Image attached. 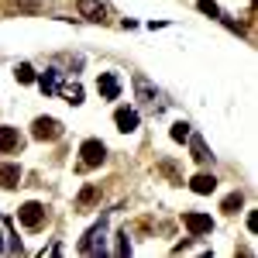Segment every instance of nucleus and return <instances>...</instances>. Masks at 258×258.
<instances>
[{"label":"nucleus","mask_w":258,"mask_h":258,"mask_svg":"<svg viewBox=\"0 0 258 258\" xmlns=\"http://www.w3.org/2000/svg\"><path fill=\"white\" fill-rule=\"evenodd\" d=\"M18 217H21V224L28 227V231H38L41 224H45V207L41 203H24L18 210Z\"/></svg>","instance_id":"1"},{"label":"nucleus","mask_w":258,"mask_h":258,"mask_svg":"<svg viewBox=\"0 0 258 258\" xmlns=\"http://www.w3.org/2000/svg\"><path fill=\"white\" fill-rule=\"evenodd\" d=\"M80 155H83V169H93V165H100V162H103V155H107V148H103V141L90 138V141H83Z\"/></svg>","instance_id":"2"},{"label":"nucleus","mask_w":258,"mask_h":258,"mask_svg":"<svg viewBox=\"0 0 258 258\" xmlns=\"http://www.w3.org/2000/svg\"><path fill=\"white\" fill-rule=\"evenodd\" d=\"M35 138H38V141L62 138V124L55 117H38V120H35Z\"/></svg>","instance_id":"3"},{"label":"nucleus","mask_w":258,"mask_h":258,"mask_svg":"<svg viewBox=\"0 0 258 258\" xmlns=\"http://www.w3.org/2000/svg\"><path fill=\"white\" fill-rule=\"evenodd\" d=\"M182 224H186V231L200 238V234H210L214 231V220L207 217V214H182Z\"/></svg>","instance_id":"4"},{"label":"nucleus","mask_w":258,"mask_h":258,"mask_svg":"<svg viewBox=\"0 0 258 258\" xmlns=\"http://www.w3.org/2000/svg\"><path fill=\"white\" fill-rule=\"evenodd\" d=\"M21 148V135L18 127H0V155H11Z\"/></svg>","instance_id":"5"},{"label":"nucleus","mask_w":258,"mask_h":258,"mask_svg":"<svg viewBox=\"0 0 258 258\" xmlns=\"http://www.w3.org/2000/svg\"><path fill=\"white\" fill-rule=\"evenodd\" d=\"M97 90H100V93H103L107 100H117V93H120V83H117V76H114V73H100Z\"/></svg>","instance_id":"6"},{"label":"nucleus","mask_w":258,"mask_h":258,"mask_svg":"<svg viewBox=\"0 0 258 258\" xmlns=\"http://www.w3.org/2000/svg\"><path fill=\"white\" fill-rule=\"evenodd\" d=\"M103 234H107V227H103V224H97V227H93V231L80 241V251H83V255H90V251H97V244L103 248Z\"/></svg>","instance_id":"7"},{"label":"nucleus","mask_w":258,"mask_h":258,"mask_svg":"<svg viewBox=\"0 0 258 258\" xmlns=\"http://www.w3.org/2000/svg\"><path fill=\"white\" fill-rule=\"evenodd\" d=\"M189 189H193V193H200V197H207V193H214V189H217V179L207 176V172H200V176L189 182Z\"/></svg>","instance_id":"8"},{"label":"nucleus","mask_w":258,"mask_h":258,"mask_svg":"<svg viewBox=\"0 0 258 258\" xmlns=\"http://www.w3.org/2000/svg\"><path fill=\"white\" fill-rule=\"evenodd\" d=\"M114 120H117V131H135L138 127V114L127 110V107H120L117 114H114Z\"/></svg>","instance_id":"9"},{"label":"nucleus","mask_w":258,"mask_h":258,"mask_svg":"<svg viewBox=\"0 0 258 258\" xmlns=\"http://www.w3.org/2000/svg\"><path fill=\"white\" fill-rule=\"evenodd\" d=\"M80 14L90 21H103V4L100 0H80Z\"/></svg>","instance_id":"10"},{"label":"nucleus","mask_w":258,"mask_h":258,"mask_svg":"<svg viewBox=\"0 0 258 258\" xmlns=\"http://www.w3.org/2000/svg\"><path fill=\"white\" fill-rule=\"evenodd\" d=\"M18 182H21L18 165H0V186H18Z\"/></svg>","instance_id":"11"},{"label":"nucleus","mask_w":258,"mask_h":258,"mask_svg":"<svg viewBox=\"0 0 258 258\" xmlns=\"http://www.w3.org/2000/svg\"><path fill=\"white\" fill-rule=\"evenodd\" d=\"M62 97L69 100V103H80V100H83V86H80V83H69V86H62Z\"/></svg>","instance_id":"12"},{"label":"nucleus","mask_w":258,"mask_h":258,"mask_svg":"<svg viewBox=\"0 0 258 258\" xmlns=\"http://www.w3.org/2000/svg\"><path fill=\"white\" fill-rule=\"evenodd\" d=\"M193 159L197 162H207L210 155H207V145H203V138H193Z\"/></svg>","instance_id":"13"},{"label":"nucleus","mask_w":258,"mask_h":258,"mask_svg":"<svg viewBox=\"0 0 258 258\" xmlns=\"http://www.w3.org/2000/svg\"><path fill=\"white\" fill-rule=\"evenodd\" d=\"M172 138H176V141H186V138H189V124H182V120H179V124H172Z\"/></svg>","instance_id":"14"},{"label":"nucleus","mask_w":258,"mask_h":258,"mask_svg":"<svg viewBox=\"0 0 258 258\" xmlns=\"http://www.w3.org/2000/svg\"><path fill=\"white\" fill-rule=\"evenodd\" d=\"M238 207H241V193H231V197L224 200V210L227 214H238Z\"/></svg>","instance_id":"15"},{"label":"nucleus","mask_w":258,"mask_h":258,"mask_svg":"<svg viewBox=\"0 0 258 258\" xmlns=\"http://www.w3.org/2000/svg\"><path fill=\"white\" fill-rule=\"evenodd\" d=\"M97 197H100V189H93V186H90V189H86V193L80 197V210H86V207H90V203H93Z\"/></svg>","instance_id":"16"},{"label":"nucleus","mask_w":258,"mask_h":258,"mask_svg":"<svg viewBox=\"0 0 258 258\" xmlns=\"http://www.w3.org/2000/svg\"><path fill=\"white\" fill-rule=\"evenodd\" d=\"M21 83H35V73H31V66H18V73H14Z\"/></svg>","instance_id":"17"},{"label":"nucleus","mask_w":258,"mask_h":258,"mask_svg":"<svg viewBox=\"0 0 258 258\" xmlns=\"http://www.w3.org/2000/svg\"><path fill=\"white\" fill-rule=\"evenodd\" d=\"M200 11H203V14H210V18H217V14H220L214 0H200Z\"/></svg>","instance_id":"18"}]
</instances>
